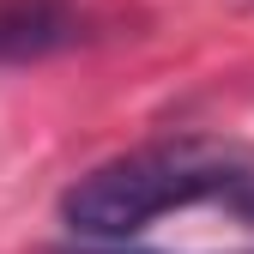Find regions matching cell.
I'll return each mask as SVG.
<instances>
[{
    "label": "cell",
    "instance_id": "obj_1",
    "mask_svg": "<svg viewBox=\"0 0 254 254\" xmlns=\"http://www.w3.org/2000/svg\"><path fill=\"white\" fill-rule=\"evenodd\" d=\"M248 176L230 157H212L200 145H157V151H127L115 164L79 176L67 194H61V218H67L73 236L91 242H127L151 230L157 218H170L182 206L200 200H242Z\"/></svg>",
    "mask_w": 254,
    "mask_h": 254
}]
</instances>
